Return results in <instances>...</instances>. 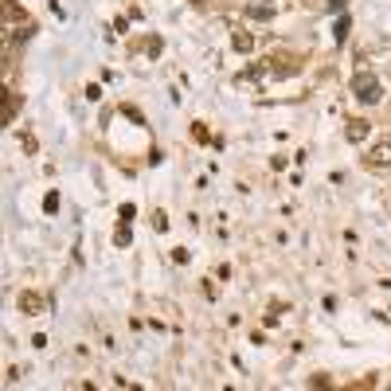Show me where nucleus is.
Instances as JSON below:
<instances>
[{
  "label": "nucleus",
  "instance_id": "6e6552de",
  "mask_svg": "<svg viewBox=\"0 0 391 391\" xmlns=\"http://www.w3.org/2000/svg\"><path fill=\"white\" fill-rule=\"evenodd\" d=\"M114 243H118V246H129V227H122V231L114 235Z\"/></svg>",
  "mask_w": 391,
  "mask_h": 391
},
{
  "label": "nucleus",
  "instance_id": "39448f33",
  "mask_svg": "<svg viewBox=\"0 0 391 391\" xmlns=\"http://www.w3.org/2000/svg\"><path fill=\"white\" fill-rule=\"evenodd\" d=\"M231 43H235V51H243V55H246L251 47H255V39L246 36V32H235V36H231Z\"/></svg>",
  "mask_w": 391,
  "mask_h": 391
},
{
  "label": "nucleus",
  "instance_id": "423d86ee",
  "mask_svg": "<svg viewBox=\"0 0 391 391\" xmlns=\"http://www.w3.org/2000/svg\"><path fill=\"white\" fill-rule=\"evenodd\" d=\"M246 12H251V16H258V20H270V16H274V4H251Z\"/></svg>",
  "mask_w": 391,
  "mask_h": 391
},
{
  "label": "nucleus",
  "instance_id": "0eeeda50",
  "mask_svg": "<svg viewBox=\"0 0 391 391\" xmlns=\"http://www.w3.org/2000/svg\"><path fill=\"white\" fill-rule=\"evenodd\" d=\"M332 36H337V43H344V39H348V16H341V20H337Z\"/></svg>",
  "mask_w": 391,
  "mask_h": 391
},
{
  "label": "nucleus",
  "instance_id": "7ed1b4c3",
  "mask_svg": "<svg viewBox=\"0 0 391 391\" xmlns=\"http://www.w3.org/2000/svg\"><path fill=\"white\" fill-rule=\"evenodd\" d=\"M20 309H24L28 317H39V313H47V302L39 293H20Z\"/></svg>",
  "mask_w": 391,
  "mask_h": 391
},
{
  "label": "nucleus",
  "instance_id": "9d476101",
  "mask_svg": "<svg viewBox=\"0 0 391 391\" xmlns=\"http://www.w3.org/2000/svg\"><path fill=\"white\" fill-rule=\"evenodd\" d=\"M344 4H348V0H329V8H332V12H344Z\"/></svg>",
  "mask_w": 391,
  "mask_h": 391
},
{
  "label": "nucleus",
  "instance_id": "1a4fd4ad",
  "mask_svg": "<svg viewBox=\"0 0 391 391\" xmlns=\"http://www.w3.org/2000/svg\"><path fill=\"white\" fill-rule=\"evenodd\" d=\"M153 227H157V231H165V227H169V220H165V211H157V215H153Z\"/></svg>",
  "mask_w": 391,
  "mask_h": 391
},
{
  "label": "nucleus",
  "instance_id": "20e7f679",
  "mask_svg": "<svg viewBox=\"0 0 391 391\" xmlns=\"http://www.w3.org/2000/svg\"><path fill=\"white\" fill-rule=\"evenodd\" d=\"M372 134V122H364V118H356V122H348V141H364V137Z\"/></svg>",
  "mask_w": 391,
  "mask_h": 391
},
{
  "label": "nucleus",
  "instance_id": "f257e3e1",
  "mask_svg": "<svg viewBox=\"0 0 391 391\" xmlns=\"http://www.w3.org/2000/svg\"><path fill=\"white\" fill-rule=\"evenodd\" d=\"M352 94H356V102H364V106H376L379 98H383V86H379V78L372 71H360L352 78Z\"/></svg>",
  "mask_w": 391,
  "mask_h": 391
},
{
  "label": "nucleus",
  "instance_id": "9b49d317",
  "mask_svg": "<svg viewBox=\"0 0 391 391\" xmlns=\"http://www.w3.org/2000/svg\"><path fill=\"white\" fill-rule=\"evenodd\" d=\"M192 4H208V0H192Z\"/></svg>",
  "mask_w": 391,
  "mask_h": 391
},
{
  "label": "nucleus",
  "instance_id": "f03ea898",
  "mask_svg": "<svg viewBox=\"0 0 391 391\" xmlns=\"http://www.w3.org/2000/svg\"><path fill=\"white\" fill-rule=\"evenodd\" d=\"M368 165L372 169H391V141H376L372 153H368Z\"/></svg>",
  "mask_w": 391,
  "mask_h": 391
}]
</instances>
